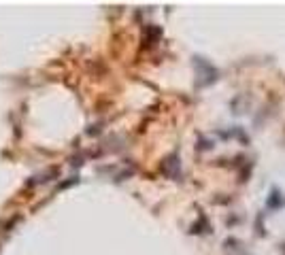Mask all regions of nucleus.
<instances>
[{"mask_svg":"<svg viewBox=\"0 0 285 255\" xmlns=\"http://www.w3.org/2000/svg\"><path fill=\"white\" fill-rule=\"evenodd\" d=\"M279 206H283V196H281V191H279L277 187H272L270 189V196L266 198V208L275 211V208H279Z\"/></svg>","mask_w":285,"mask_h":255,"instance_id":"obj_1","label":"nucleus"}]
</instances>
